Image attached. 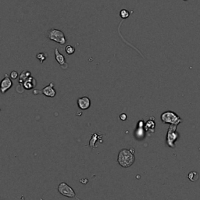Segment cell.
<instances>
[{"label": "cell", "mask_w": 200, "mask_h": 200, "mask_svg": "<svg viewBox=\"0 0 200 200\" xmlns=\"http://www.w3.org/2000/svg\"><path fill=\"white\" fill-rule=\"evenodd\" d=\"M134 152V149L133 148H131V149H124L121 150L118 154V158H117V162L119 164L124 168L130 167L135 160Z\"/></svg>", "instance_id": "cell-1"}, {"label": "cell", "mask_w": 200, "mask_h": 200, "mask_svg": "<svg viewBox=\"0 0 200 200\" xmlns=\"http://www.w3.org/2000/svg\"><path fill=\"white\" fill-rule=\"evenodd\" d=\"M45 36L49 40L56 42L61 45H65L66 42L64 33L62 31L57 29V28H52V29L47 31L45 33Z\"/></svg>", "instance_id": "cell-2"}, {"label": "cell", "mask_w": 200, "mask_h": 200, "mask_svg": "<svg viewBox=\"0 0 200 200\" xmlns=\"http://www.w3.org/2000/svg\"><path fill=\"white\" fill-rule=\"evenodd\" d=\"M161 121L163 124H168L170 125H177L182 122V120L177 113L173 111H166L161 114Z\"/></svg>", "instance_id": "cell-3"}, {"label": "cell", "mask_w": 200, "mask_h": 200, "mask_svg": "<svg viewBox=\"0 0 200 200\" xmlns=\"http://www.w3.org/2000/svg\"><path fill=\"white\" fill-rule=\"evenodd\" d=\"M176 125H170L167 133V145L171 148L175 147V142L178 139L179 133L177 131Z\"/></svg>", "instance_id": "cell-4"}, {"label": "cell", "mask_w": 200, "mask_h": 200, "mask_svg": "<svg viewBox=\"0 0 200 200\" xmlns=\"http://www.w3.org/2000/svg\"><path fill=\"white\" fill-rule=\"evenodd\" d=\"M57 190L63 196L68 197V198H76L78 200H80L79 198H78L76 195V193L74 189H72L70 185H67L66 183L61 182L59 185Z\"/></svg>", "instance_id": "cell-5"}, {"label": "cell", "mask_w": 200, "mask_h": 200, "mask_svg": "<svg viewBox=\"0 0 200 200\" xmlns=\"http://www.w3.org/2000/svg\"><path fill=\"white\" fill-rule=\"evenodd\" d=\"M12 86H13V82L11 81V78H9V76L6 74L5 78L1 82V92L4 94L10 88H11Z\"/></svg>", "instance_id": "cell-6"}, {"label": "cell", "mask_w": 200, "mask_h": 200, "mask_svg": "<svg viewBox=\"0 0 200 200\" xmlns=\"http://www.w3.org/2000/svg\"><path fill=\"white\" fill-rule=\"evenodd\" d=\"M42 93L44 95H45L46 97H50L53 98L57 95V91H55L54 89V85L53 82H51L49 84V85H47L42 90Z\"/></svg>", "instance_id": "cell-7"}, {"label": "cell", "mask_w": 200, "mask_h": 200, "mask_svg": "<svg viewBox=\"0 0 200 200\" xmlns=\"http://www.w3.org/2000/svg\"><path fill=\"white\" fill-rule=\"evenodd\" d=\"M78 106L79 109H82V110H86L91 106V100L89 98L86 97V96L79 98L78 99Z\"/></svg>", "instance_id": "cell-8"}, {"label": "cell", "mask_w": 200, "mask_h": 200, "mask_svg": "<svg viewBox=\"0 0 200 200\" xmlns=\"http://www.w3.org/2000/svg\"><path fill=\"white\" fill-rule=\"evenodd\" d=\"M55 57H56V60L58 62L59 64L60 65L61 67L63 68V69L67 68V63L66 62L65 57L59 52V49L57 48L55 49Z\"/></svg>", "instance_id": "cell-9"}, {"label": "cell", "mask_w": 200, "mask_h": 200, "mask_svg": "<svg viewBox=\"0 0 200 200\" xmlns=\"http://www.w3.org/2000/svg\"><path fill=\"white\" fill-rule=\"evenodd\" d=\"M36 84H37L36 80H35V78L32 77V76H31L29 78H27V79L26 80L22 86H23V88H24V89L31 90V89H33L36 86Z\"/></svg>", "instance_id": "cell-10"}, {"label": "cell", "mask_w": 200, "mask_h": 200, "mask_svg": "<svg viewBox=\"0 0 200 200\" xmlns=\"http://www.w3.org/2000/svg\"><path fill=\"white\" fill-rule=\"evenodd\" d=\"M31 76V72H30L29 70H23V72H22L21 74H20V75L19 81H18V84H20V85H23V84L24 83V82H25L27 78H29Z\"/></svg>", "instance_id": "cell-11"}, {"label": "cell", "mask_w": 200, "mask_h": 200, "mask_svg": "<svg viewBox=\"0 0 200 200\" xmlns=\"http://www.w3.org/2000/svg\"><path fill=\"white\" fill-rule=\"evenodd\" d=\"M103 136V134H92V137H91V140H90V142H89V146L90 147H91V149H94L95 148V144L97 142V141H99L100 140V138H101V137Z\"/></svg>", "instance_id": "cell-12"}, {"label": "cell", "mask_w": 200, "mask_h": 200, "mask_svg": "<svg viewBox=\"0 0 200 200\" xmlns=\"http://www.w3.org/2000/svg\"><path fill=\"white\" fill-rule=\"evenodd\" d=\"M155 121H154V118L152 119V121L149 120V121H148L147 123L146 124V130L147 131L150 130V131L152 132H154V130H155Z\"/></svg>", "instance_id": "cell-13"}, {"label": "cell", "mask_w": 200, "mask_h": 200, "mask_svg": "<svg viewBox=\"0 0 200 200\" xmlns=\"http://www.w3.org/2000/svg\"><path fill=\"white\" fill-rule=\"evenodd\" d=\"M188 178L191 181H197L199 178V175H198V173H197L196 171H192L188 175Z\"/></svg>", "instance_id": "cell-14"}, {"label": "cell", "mask_w": 200, "mask_h": 200, "mask_svg": "<svg viewBox=\"0 0 200 200\" xmlns=\"http://www.w3.org/2000/svg\"><path fill=\"white\" fill-rule=\"evenodd\" d=\"M36 58H37L39 60V62L42 63H43L46 60L47 54H45V53H39L38 54L36 55Z\"/></svg>", "instance_id": "cell-15"}, {"label": "cell", "mask_w": 200, "mask_h": 200, "mask_svg": "<svg viewBox=\"0 0 200 200\" xmlns=\"http://www.w3.org/2000/svg\"><path fill=\"white\" fill-rule=\"evenodd\" d=\"M120 16L122 19H127L130 16V12L128 11L127 10H121L120 12Z\"/></svg>", "instance_id": "cell-16"}, {"label": "cell", "mask_w": 200, "mask_h": 200, "mask_svg": "<svg viewBox=\"0 0 200 200\" xmlns=\"http://www.w3.org/2000/svg\"><path fill=\"white\" fill-rule=\"evenodd\" d=\"M65 51L68 55H72L74 54V52H75V49L74 47H73L72 45H66L65 47Z\"/></svg>", "instance_id": "cell-17"}, {"label": "cell", "mask_w": 200, "mask_h": 200, "mask_svg": "<svg viewBox=\"0 0 200 200\" xmlns=\"http://www.w3.org/2000/svg\"><path fill=\"white\" fill-rule=\"evenodd\" d=\"M18 76H19V74H18L17 72L15 71V70H13V71L10 73V78L13 80L17 79V78H18Z\"/></svg>", "instance_id": "cell-18"}, {"label": "cell", "mask_w": 200, "mask_h": 200, "mask_svg": "<svg viewBox=\"0 0 200 200\" xmlns=\"http://www.w3.org/2000/svg\"><path fill=\"white\" fill-rule=\"evenodd\" d=\"M120 119H121V121H126L127 119V115L125 113H121V116H120Z\"/></svg>", "instance_id": "cell-19"}]
</instances>
